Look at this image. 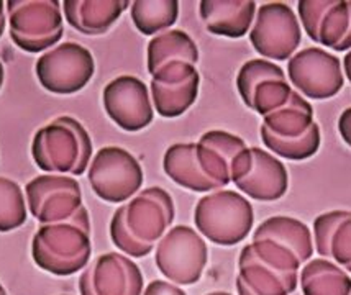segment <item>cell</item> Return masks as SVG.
<instances>
[{"instance_id": "obj_14", "label": "cell", "mask_w": 351, "mask_h": 295, "mask_svg": "<svg viewBox=\"0 0 351 295\" xmlns=\"http://www.w3.org/2000/svg\"><path fill=\"white\" fill-rule=\"evenodd\" d=\"M298 12L312 41L335 51L351 48V0H300Z\"/></svg>"}, {"instance_id": "obj_32", "label": "cell", "mask_w": 351, "mask_h": 295, "mask_svg": "<svg viewBox=\"0 0 351 295\" xmlns=\"http://www.w3.org/2000/svg\"><path fill=\"white\" fill-rule=\"evenodd\" d=\"M3 30H5V3L0 0V38H2Z\"/></svg>"}, {"instance_id": "obj_28", "label": "cell", "mask_w": 351, "mask_h": 295, "mask_svg": "<svg viewBox=\"0 0 351 295\" xmlns=\"http://www.w3.org/2000/svg\"><path fill=\"white\" fill-rule=\"evenodd\" d=\"M261 140L267 149H271V151L284 157V159L304 161L319 151L322 141L320 127L313 123L306 135L298 136V138H276V136L261 133Z\"/></svg>"}, {"instance_id": "obj_29", "label": "cell", "mask_w": 351, "mask_h": 295, "mask_svg": "<svg viewBox=\"0 0 351 295\" xmlns=\"http://www.w3.org/2000/svg\"><path fill=\"white\" fill-rule=\"evenodd\" d=\"M27 222V202L22 187L0 176V231L16 230Z\"/></svg>"}, {"instance_id": "obj_15", "label": "cell", "mask_w": 351, "mask_h": 295, "mask_svg": "<svg viewBox=\"0 0 351 295\" xmlns=\"http://www.w3.org/2000/svg\"><path fill=\"white\" fill-rule=\"evenodd\" d=\"M152 77L153 105L161 117H179L197 101L200 76L197 68L191 62H168Z\"/></svg>"}, {"instance_id": "obj_4", "label": "cell", "mask_w": 351, "mask_h": 295, "mask_svg": "<svg viewBox=\"0 0 351 295\" xmlns=\"http://www.w3.org/2000/svg\"><path fill=\"white\" fill-rule=\"evenodd\" d=\"M197 230L220 246L241 243L254 223L253 207L235 190H215L197 202L194 210Z\"/></svg>"}, {"instance_id": "obj_7", "label": "cell", "mask_w": 351, "mask_h": 295, "mask_svg": "<svg viewBox=\"0 0 351 295\" xmlns=\"http://www.w3.org/2000/svg\"><path fill=\"white\" fill-rule=\"evenodd\" d=\"M207 255L202 236L191 227L178 225L160 240L154 261L166 279L178 285H192L202 277Z\"/></svg>"}, {"instance_id": "obj_24", "label": "cell", "mask_w": 351, "mask_h": 295, "mask_svg": "<svg viewBox=\"0 0 351 295\" xmlns=\"http://www.w3.org/2000/svg\"><path fill=\"white\" fill-rule=\"evenodd\" d=\"M263 238L278 241V243L289 248L299 257L300 263H307L313 255L311 230L306 223L292 217L278 215V217H271L266 222H263L254 231L253 240Z\"/></svg>"}, {"instance_id": "obj_30", "label": "cell", "mask_w": 351, "mask_h": 295, "mask_svg": "<svg viewBox=\"0 0 351 295\" xmlns=\"http://www.w3.org/2000/svg\"><path fill=\"white\" fill-rule=\"evenodd\" d=\"M143 295H187L179 285L166 281H153L145 289Z\"/></svg>"}, {"instance_id": "obj_34", "label": "cell", "mask_w": 351, "mask_h": 295, "mask_svg": "<svg viewBox=\"0 0 351 295\" xmlns=\"http://www.w3.org/2000/svg\"><path fill=\"white\" fill-rule=\"evenodd\" d=\"M3 81H5V69H3L2 61H0V89H2Z\"/></svg>"}, {"instance_id": "obj_16", "label": "cell", "mask_w": 351, "mask_h": 295, "mask_svg": "<svg viewBox=\"0 0 351 295\" xmlns=\"http://www.w3.org/2000/svg\"><path fill=\"white\" fill-rule=\"evenodd\" d=\"M108 118L125 131H140L154 118L148 86L135 76H119L106 86L102 94Z\"/></svg>"}, {"instance_id": "obj_31", "label": "cell", "mask_w": 351, "mask_h": 295, "mask_svg": "<svg viewBox=\"0 0 351 295\" xmlns=\"http://www.w3.org/2000/svg\"><path fill=\"white\" fill-rule=\"evenodd\" d=\"M338 131H340L345 143L351 148V107L343 110V114L338 118Z\"/></svg>"}, {"instance_id": "obj_36", "label": "cell", "mask_w": 351, "mask_h": 295, "mask_svg": "<svg viewBox=\"0 0 351 295\" xmlns=\"http://www.w3.org/2000/svg\"><path fill=\"white\" fill-rule=\"evenodd\" d=\"M0 295H7V292H5V289L2 287V284H0Z\"/></svg>"}, {"instance_id": "obj_17", "label": "cell", "mask_w": 351, "mask_h": 295, "mask_svg": "<svg viewBox=\"0 0 351 295\" xmlns=\"http://www.w3.org/2000/svg\"><path fill=\"white\" fill-rule=\"evenodd\" d=\"M79 290L81 295H141L143 274L127 256L107 253L86 268Z\"/></svg>"}, {"instance_id": "obj_2", "label": "cell", "mask_w": 351, "mask_h": 295, "mask_svg": "<svg viewBox=\"0 0 351 295\" xmlns=\"http://www.w3.org/2000/svg\"><path fill=\"white\" fill-rule=\"evenodd\" d=\"M90 255V220L86 207L69 222L43 225L32 241L35 264L54 276L79 272L89 264Z\"/></svg>"}, {"instance_id": "obj_13", "label": "cell", "mask_w": 351, "mask_h": 295, "mask_svg": "<svg viewBox=\"0 0 351 295\" xmlns=\"http://www.w3.org/2000/svg\"><path fill=\"white\" fill-rule=\"evenodd\" d=\"M237 87L245 105L263 117L281 109L292 94L284 70L267 60L245 62L237 76Z\"/></svg>"}, {"instance_id": "obj_18", "label": "cell", "mask_w": 351, "mask_h": 295, "mask_svg": "<svg viewBox=\"0 0 351 295\" xmlns=\"http://www.w3.org/2000/svg\"><path fill=\"white\" fill-rule=\"evenodd\" d=\"M245 148V141L240 136L223 130L204 133L195 143V155L200 168L217 190L223 189L232 182V163Z\"/></svg>"}, {"instance_id": "obj_23", "label": "cell", "mask_w": 351, "mask_h": 295, "mask_svg": "<svg viewBox=\"0 0 351 295\" xmlns=\"http://www.w3.org/2000/svg\"><path fill=\"white\" fill-rule=\"evenodd\" d=\"M313 122V109L302 95L292 90L289 101L281 109L266 115L260 133L276 138H298L311 130Z\"/></svg>"}, {"instance_id": "obj_1", "label": "cell", "mask_w": 351, "mask_h": 295, "mask_svg": "<svg viewBox=\"0 0 351 295\" xmlns=\"http://www.w3.org/2000/svg\"><path fill=\"white\" fill-rule=\"evenodd\" d=\"M174 214L173 197L161 187H149L117 209L110 222V238L125 255L148 256L174 222Z\"/></svg>"}, {"instance_id": "obj_12", "label": "cell", "mask_w": 351, "mask_h": 295, "mask_svg": "<svg viewBox=\"0 0 351 295\" xmlns=\"http://www.w3.org/2000/svg\"><path fill=\"white\" fill-rule=\"evenodd\" d=\"M287 74L295 89L315 101L335 97L345 84L340 60L317 47L292 56L287 61Z\"/></svg>"}, {"instance_id": "obj_33", "label": "cell", "mask_w": 351, "mask_h": 295, "mask_svg": "<svg viewBox=\"0 0 351 295\" xmlns=\"http://www.w3.org/2000/svg\"><path fill=\"white\" fill-rule=\"evenodd\" d=\"M343 66H345V73L348 81L351 82V51L346 53V56L343 57Z\"/></svg>"}, {"instance_id": "obj_19", "label": "cell", "mask_w": 351, "mask_h": 295, "mask_svg": "<svg viewBox=\"0 0 351 295\" xmlns=\"http://www.w3.org/2000/svg\"><path fill=\"white\" fill-rule=\"evenodd\" d=\"M200 18L207 30L227 38H241L250 31L256 15L253 0H202Z\"/></svg>"}, {"instance_id": "obj_26", "label": "cell", "mask_w": 351, "mask_h": 295, "mask_svg": "<svg viewBox=\"0 0 351 295\" xmlns=\"http://www.w3.org/2000/svg\"><path fill=\"white\" fill-rule=\"evenodd\" d=\"M304 295H351V277L327 259H312L300 271Z\"/></svg>"}, {"instance_id": "obj_20", "label": "cell", "mask_w": 351, "mask_h": 295, "mask_svg": "<svg viewBox=\"0 0 351 295\" xmlns=\"http://www.w3.org/2000/svg\"><path fill=\"white\" fill-rule=\"evenodd\" d=\"M128 0H64L66 22L84 35H104L127 8Z\"/></svg>"}, {"instance_id": "obj_35", "label": "cell", "mask_w": 351, "mask_h": 295, "mask_svg": "<svg viewBox=\"0 0 351 295\" xmlns=\"http://www.w3.org/2000/svg\"><path fill=\"white\" fill-rule=\"evenodd\" d=\"M207 295H232V294H228V292H210Z\"/></svg>"}, {"instance_id": "obj_8", "label": "cell", "mask_w": 351, "mask_h": 295, "mask_svg": "<svg viewBox=\"0 0 351 295\" xmlns=\"http://www.w3.org/2000/svg\"><path fill=\"white\" fill-rule=\"evenodd\" d=\"M35 73L48 92L71 95L89 84L95 73V61L82 44L66 41L38 57Z\"/></svg>"}, {"instance_id": "obj_10", "label": "cell", "mask_w": 351, "mask_h": 295, "mask_svg": "<svg viewBox=\"0 0 351 295\" xmlns=\"http://www.w3.org/2000/svg\"><path fill=\"white\" fill-rule=\"evenodd\" d=\"M300 40L299 20L287 3L271 2L258 8L250 31V41L258 55L266 60H291Z\"/></svg>"}, {"instance_id": "obj_6", "label": "cell", "mask_w": 351, "mask_h": 295, "mask_svg": "<svg viewBox=\"0 0 351 295\" xmlns=\"http://www.w3.org/2000/svg\"><path fill=\"white\" fill-rule=\"evenodd\" d=\"M89 184L99 198L123 203L143 185V169L138 159L120 146L100 148L89 164Z\"/></svg>"}, {"instance_id": "obj_9", "label": "cell", "mask_w": 351, "mask_h": 295, "mask_svg": "<svg viewBox=\"0 0 351 295\" xmlns=\"http://www.w3.org/2000/svg\"><path fill=\"white\" fill-rule=\"evenodd\" d=\"M230 176L238 190L260 202L279 201L289 187L286 166L261 148H245L238 153Z\"/></svg>"}, {"instance_id": "obj_5", "label": "cell", "mask_w": 351, "mask_h": 295, "mask_svg": "<svg viewBox=\"0 0 351 295\" xmlns=\"http://www.w3.org/2000/svg\"><path fill=\"white\" fill-rule=\"evenodd\" d=\"M10 38L27 53H40L60 43L64 33L58 0H8Z\"/></svg>"}, {"instance_id": "obj_11", "label": "cell", "mask_w": 351, "mask_h": 295, "mask_svg": "<svg viewBox=\"0 0 351 295\" xmlns=\"http://www.w3.org/2000/svg\"><path fill=\"white\" fill-rule=\"evenodd\" d=\"M28 209L43 225L69 222L82 209V192L77 179L61 174L35 177L25 187Z\"/></svg>"}, {"instance_id": "obj_25", "label": "cell", "mask_w": 351, "mask_h": 295, "mask_svg": "<svg viewBox=\"0 0 351 295\" xmlns=\"http://www.w3.org/2000/svg\"><path fill=\"white\" fill-rule=\"evenodd\" d=\"M186 61L197 64L199 49L194 40L182 30L160 33L148 43V73L153 74L168 62Z\"/></svg>"}, {"instance_id": "obj_22", "label": "cell", "mask_w": 351, "mask_h": 295, "mask_svg": "<svg viewBox=\"0 0 351 295\" xmlns=\"http://www.w3.org/2000/svg\"><path fill=\"white\" fill-rule=\"evenodd\" d=\"M162 169L171 181L192 192L217 190L200 168L195 155V143H178L169 146L162 157Z\"/></svg>"}, {"instance_id": "obj_3", "label": "cell", "mask_w": 351, "mask_h": 295, "mask_svg": "<svg viewBox=\"0 0 351 295\" xmlns=\"http://www.w3.org/2000/svg\"><path fill=\"white\" fill-rule=\"evenodd\" d=\"M32 156L41 171L82 176L92 157V140L79 120L58 117L35 133Z\"/></svg>"}, {"instance_id": "obj_27", "label": "cell", "mask_w": 351, "mask_h": 295, "mask_svg": "<svg viewBox=\"0 0 351 295\" xmlns=\"http://www.w3.org/2000/svg\"><path fill=\"white\" fill-rule=\"evenodd\" d=\"M132 20L136 30L146 36L168 31L179 16L176 0H135L130 3Z\"/></svg>"}, {"instance_id": "obj_21", "label": "cell", "mask_w": 351, "mask_h": 295, "mask_svg": "<svg viewBox=\"0 0 351 295\" xmlns=\"http://www.w3.org/2000/svg\"><path fill=\"white\" fill-rule=\"evenodd\" d=\"M313 235L317 253L333 257L351 272V211L333 210L319 215L313 222Z\"/></svg>"}]
</instances>
